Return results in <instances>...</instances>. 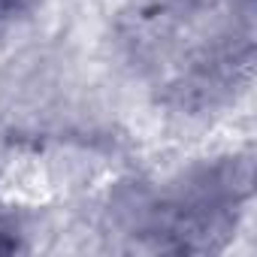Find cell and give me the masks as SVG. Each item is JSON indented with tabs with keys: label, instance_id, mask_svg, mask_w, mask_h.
<instances>
[{
	"label": "cell",
	"instance_id": "6da1fadb",
	"mask_svg": "<svg viewBox=\"0 0 257 257\" xmlns=\"http://www.w3.org/2000/svg\"><path fill=\"white\" fill-rule=\"evenodd\" d=\"M194 4V0H161V7H167V10H188Z\"/></svg>",
	"mask_w": 257,
	"mask_h": 257
},
{
	"label": "cell",
	"instance_id": "7a4b0ae2",
	"mask_svg": "<svg viewBox=\"0 0 257 257\" xmlns=\"http://www.w3.org/2000/svg\"><path fill=\"white\" fill-rule=\"evenodd\" d=\"M239 4H242V7H251V4H254V0H239Z\"/></svg>",
	"mask_w": 257,
	"mask_h": 257
}]
</instances>
